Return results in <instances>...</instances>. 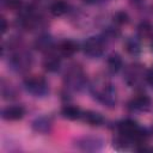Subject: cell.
Returning <instances> with one entry per match:
<instances>
[{
    "label": "cell",
    "mask_w": 153,
    "mask_h": 153,
    "mask_svg": "<svg viewBox=\"0 0 153 153\" xmlns=\"http://www.w3.org/2000/svg\"><path fill=\"white\" fill-rule=\"evenodd\" d=\"M91 92L102 104L112 106L116 103V91L112 84L106 79H97L91 85Z\"/></svg>",
    "instance_id": "6da1fadb"
},
{
    "label": "cell",
    "mask_w": 153,
    "mask_h": 153,
    "mask_svg": "<svg viewBox=\"0 0 153 153\" xmlns=\"http://www.w3.org/2000/svg\"><path fill=\"white\" fill-rule=\"evenodd\" d=\"M147 72H146V69L143 68L142 65L131 63L129 67H127L126 73H124L126 82L131 87L140 86L145 80L147 81Z\"/></svg>",
    "instance_id": "7a4b0ae2"
},
{
    "label": "cell",
    "mask_w": 153,
    "mask_h": 153,
    "mask_svg": "<svg viewBox=\"0 0 153 153\" xmlns=\"http://www.w3.org/2000/svg\"><path fill=\"white\" fill-rule=\"evenodd\" d=\"M24 86L27 92L35 97H43L48 93V82L39 75H32L24 80Z\"/></svg>",
    "instance_id": "3957f363"
},
{
    "label": "cell",
    "mask_w": 153,
    "mask_h": 153,
    "mask_svg": "<svg viewBox=\"0 0 153 153\" xmlns=\"http://www.w3.org/2000/svg\"><path fill=\"white\" fill-rule=\"evenodd\" d=\"M105 43L100 37H90L84 43V53L90 57H98L104 53Z\"/></svg>",
    "instance_id": "277c9868"
},
{
    "label": "cell",
    "mask_w": 153,
    "mask_h": 153,
    "mask_svg": "<svg viewBox=\"0 0 153 153\" xmlns=\"http://www.w3.org/2000/svg\"><path fill=\"white\" fill-rule=\"evenodd\" d=\"M65 80H66L68 87H72L74 90H79L85 84V75H84V73H82V71H81L80 67L73 66L66 73Z\"/></svg>",
    "instance_id": "5b68a950"
},
{
    "label": "cell",
    "mask_w": 153,
    "mask_h": 153,
    "mask_svg": "<svg viewBox=\"0 0 153 153\" xmlns=\"http://www.w3.org/2000/svg\"><path fill=\"white\" fill-rule=\"evenodd\" d=\"M129 108L133 111H148L152 108V99L146 94H137L129 102Z\"/></svg>",
    "instance_id": "8992f818"
},
{
    "label": "cell",
    "mask_w": 153,
    "mask_h": 153,
    "mask_svg": "<svg viewBox=\"0 0 153 153\" xmlns=\"http://www.w3.org/2000/svg\"><path fill=\"white\" fill-rule=\"evenodd\" d=\"M25 114V110L20 105H11L2 110V118L7 121H17L20 120Z\"/></svg>",
    "instance_id": "52a82bcc"
},
{
    "label": "cell",
    "mask_w": 153,
    "mask_h": 153,
    "mask_svg": "<svg viewBox=\"0 0 153 153\" xmlns=\"http://www.w3.org/2000/svg\"><path fill=\"white\" fill-rule=\"evenodd\" d=\"M12 65L17 71H25L31 66V56L25 53H19L12 57Z\"/></svg>",
    "instance_id": "ba28073f"
},
{
    "label": "cell",
    "mask_w": 153,
    "mask_h": 153,
    "mask_svg": "<svg viewBox=\"0 0 153 153\" xmlns=\"http://www.w3.org/2000/svg\"><path fill=\"white\" fill-rule=\"evenodd\" d=\"M59 49H60V53L62 56L69 57V56H73L78 51V44L71 39H66V41L61 42Z\"/></svg>",
    "instance_id": "9c48e42d"
},
{
    "label": "cell",
    "mask_w": 153,
    "mask_h": 153,
    "mask_svg": "<svg viewBox=\"0 0 153 153\" xmlns=\"http://www.w3.org/2000/svg\"><path fill=\"white\" fill-rule=\"evenodd\" d=\"M60 66H61V60L59 56L54 54H49L43 61V67L48 72H56L60 68Z\"/></svg>",
    "instance_id": "30bf717a"
},
{
    "label": "cell",
    "mask_w": 153,
    "mask_h": 153,
    "mask_svg": "<svg viewBox=\"0 0 153 153\" xmlns=\"http://www.w3.org/2000/svg\"><path fill=\"white\" fill-rule=\"evenodd\" d=\"M106 65H108V69L111 72V73H117L122 66H123V61L121 59V56L118 54H111L109 57H108V61H106Z\"/></svg>",
    "instance_id": "8fae6325"
},
{
    "label": "cell",
    "mask_w": 153,
    "mask_h": 153,
    "mask_svg": "<svg viewBox=\"0 0 153 153\" xmlns=\"http://www.w3.org/2000/svg\"><path fill=\"white\" fill-rule=\"evenodd\" d=\"M81 117L82 120L88 123L90 126H99L103 123V117L98 112H94V111H86V112H82L81 114Z\"/></svg>",
    "instance_id": "7c38bea8"
},
{
    "label": "cell",
    "mask_w": 153,
    "mask_h": 153,
    "mask_svg": "<svg viewBox=\"0 0 153 153\" xmlns=\"http://www.w3.org/2000/svg\"><path fill=\"white\" fill-rule=\"evenodd\" d=\"M50 127H51V123H50L49 118H47V117L36 118L32 123V128L37 133H47V131H49Z\"/></svg>",
    "instance_id": "4fadbf2b"
},
{
    "label": "cell",
    "mask_w": 153,
    "mask_h": 153,
    "mask_svg": "<svg viewBox=\"0 0 153 153\" xmlns=\"http://www.w3.org/2000/svg\"><path fill=\"white\" fill-rule=\"evenodd\" d=\"M62 115L65 118H68V120H76V118H80L81 117V111L79 108L74 106V105H66L62 108Z\"/></svg>",
    "instance_id": "5bb4252c"
},
{
    "label": "cell",
    "mask_w": 153,
    "mask_h": 153,
    "mask_svg": "<svg viewBox=\"0 0 153 153\" xmlns=\"http://www.w3.org/2000/svg\"><path fill=\"white\" fill-rule=\"evenodd\" d=\"M35 45H36V48L37 49H39V50H42V51H48L50 48H51V45H53V41H51V38L49 37V36H39L37 39H36V42H35Z\"/></svg>",
    "instance_id": "9a60e30c"
},
{
    "label": "cell",
    "mask_w": 153,
    "mask_h": 153,
    "mask_svg": "<svg viewBox=\"0 0 153 153\" xmlns=\"http://www.w3.org/2000/svg\"><path fill=\"white\" fill-rule=\"evenodd\" d=\"M67 11V5L65 1L62 0H56L55 2H53V5L50 6V12L55 16V17H60L62 14H65Z\"/></svg>",
    "instance_id": "2e32d148"
},
{
    "label": "cell",
    "mask_w": 153,
    "mask_h": 153,
    "mask_svg": "<svg viewBox=\"0 0 153 153\" xmlns=\"http://www.w3.org/2000/svg\"><path fill=\"white\" fill-rule=\"evenodd\" d=\"M137 33L141 38H147L152 35V26L148 22H143L140 24L139 26V30H137Z\"/></svg>",
    "instance_id": "e0dca14e"
},
{
    "label": "cell",
    "mask_w": 153,
    "mask_h": 153,
    "mask_svg": "<svg viewBox=\"0 0 153 153\" xmlns=\"http://www.w3.org/2000/svg\"><path fill=\"white\" fill-rule=\"evenodd\" d=\"M126 49H127V51L128 53H130V54H137L139 51H140V48H139V43L136 42V41H134V39H130V41H128L127 42V44H126Z\"/></svg>",
    "instance_id": "ac0fdd59"
},
{
    "label": "cell",
    "mask_w": 153,
    "mask_h": 153,
    "mask_svg": "<svg viewBox=\"0 0 153 153\" xmlns=\"http://www.w3.org/2000/svg\"><path fill=\"white\" fill-rule=\"evenodd\" d=\"M4 4L8 10L12 11L19 10L22 7V0H4Z\"/></svg>",
    "instance_id": "d6986e66"
},
{
    "label": "cell",
    "mask_w": 153,
    "mask_h": 153,
    "mask_svg": "<svg viewBox=\"0 0 153 153\" xmlns=\"http://www.w3.org/2000/svg\"><path fill=\"white\" fill-rule=\"evenodd\" d=\"M114 20H115V23H117V24H126V23L128 22V16H127V13H124V12H117V13L114 16Z\"/></svg>",
    "instance_id": "ffe728a7"
},
{
    "label": "cell",
    "mask_w": 153,
    "mask_h": 153,
    "mask_svg": "<svg viewBox=\"0 0 153 153\" xmlns=\"http://www.w3.org/2000/svg\"><path fill=\"white\" fill-rule=\"evenodd\" d=\"M147 82L153 87V66H152V68L147 72Z\"/></svg>",
    "instance_id": "44dd1931"
},
{
    "label": "cell",
    "mask_w": 153,
    "mask_h": 153,
    "mask_svg": "<svg viewBox=\"0 0 153 153\" xmlns=\"http://www.w3.org/2000/svg\"><path fill=\"white\" fill-rule=\"evenodd\" d=\"M7 29V23H6V19L5 18H1V31L5 32Z\"/></svg>",
    "instance_id": "7402d4cb"
}]
</instances>
